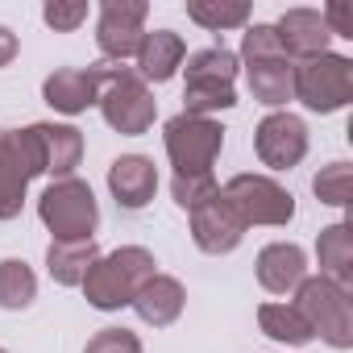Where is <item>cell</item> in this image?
<instances>
[{"mask_svg":"<svg viewBox=\"0 0 353 353\" xmlns=\"http://www.w3.org/2000/svg\"><path fill=\"white\" fill-rule=\"evenodd\" d=\"M154 274H158V262L145 245H121L96 258V266L83 279V295L96 312H121Z\"/></svg>","mask_w":353,"mask_h":353,"instance_id":"cell-1","label":"cell"},{"mask_svg":"<svg viewBox=\"0 0 353 353\" xmlns=\"http://www.w3.org/2000/svg\"><path fill=\"white\" fill-rule=\"evenodd\" d=\"M100 67V117L108 121V129L125 133V137H141L150 133L154 117H158V100L150 92V83L133 71V67H112V63H96Z\"/></svg>","mask_w":353,"mask_h":353,"instance_id":"cell-2","label":"cell"},{"mask_svg":"<svg viewBox=\"0 0 353 353\" xmlns=\"http://www.w3.org/2000/svg\"><path fill=\"white\" fill-rule=\"evenodd\" d=\"M162 141H166V158H170L174 174H212V166L225 150V125L212 117L179 112L162 125Z\"/></svg>","mask_w":353,"mask_h":353,"instance_id":"cell-3","label":"cell"},{"mask_svg":"<svg viewBox=\"0 0 353 353\" xmlns=\"http://www.w3.org/2000/svg\"><path fill=\"white\" fill-rule=\"evenodd\" d=\"M38 216L54 241H92V233L100 225V204H96L92 188L71 174V179H54L42 192Z\"/></svg>","mask_w":353,"mask_h":353,"instance_id":"cell-4","label":"cell"},{"mask_svg":"<svg viewBox=\"0 0 353 353\" xmlns=\"http://www.w3.org/2000/svg\"><path fill=\"white\" fill-rule=\"evenodd\" d=\"M295 307L312 324V332L320 341H328L332 349L353 345V299H349V291H341L324 274H312L295 287Z\"/></svg>","mask_w":353,"mask_h":353,"instance_id":"cell-5","label":"cell"},{"mask_svg":"<svg viewBox=\"0 0 353 353\" xmlns=\"http://www.w3.org/2000/svg\"><path fill=\"white\" fill-rule=\"evenodd\" d=\"M295 100L320 117L345 108L353 100V63L345 54H316L295 67Z\"/></svg>","mask_w":353,"mask_h":353,"instance_id":"cell-6","label":"cell"},{"mask_svg":"<svg viewBox=\"0 0 353 353\" xmlns=\"http://www.w3.org/2000/svg\"><path fill=\"white\" fill-rule=\"evenodd\" d=\"M221 192L237 208L245 229L250 225H291V216H295V196L283 183H274L270 174H250V170L233 174Z\"/></svg>","mask_w":353,"mask_h":353,"instance_id":"cell-7","label":"cell"},{"mask_svg":"<svg viewBox=\"0 0 353 353\" xmlns=\"http://www.w3.org/2000/svg\"><path fill=\"white\" fill-rule=\"evenodd\" d=\"M42 174L30 129H0V221H17L30 179Z\"/></svg>","mask_w":353,"mask_h":353,"instance_id":"cell-8","label":"cell"},{"mask_svg":"<svg viewBox=\"0 0 353 353\" xmlns=\"http://www.w3.org/2000/svg\"><path fill=\"white\" fill-rule=\"evenodd\" d=\"M145 0H104L100 5V21H96V46L108 63H125L129 54H137L141 38H145Z\"/></svg>","mask_w":353,"mask_h":353,"instance_id":"cell-9","label":"cell"},{"mask_svg":"<svg viewBox=\"0 0 353 353\" xmlns=\"http://www.w3.org/2000/svg\"><path fill=\"white\" fill-rule=\"evenodd\" d=\"M254 150L262 158V166L270 170H291L303 162L307 154V125L295 112H270L258 121L254 129Z\"/></svg>","mask_w":353,"mask_h":353,"instance_id":"cell-10","label":"cell"},{"mask_svg":"<svg viewBox=\"0 0 353 353\" xmlns=\"http://www.w3.org/2000/svg\"><path fill=\"white\" fill-rule=\"evenodd\" d=\"M245 237V221L237 216V208L225 200V192H216L212 200H204L200 208H192V241L221 258V254H233Z\"/></svg>","mask_w":353,"mask_h":353,"instance_id":"cell-11","label":"cell"},{"mask_svg":"<svg viewBox=\"0 0 353 353\" xmlns=\"http://www.w3.org/2000/svg\"><path fill=\"white\" fill-rule=\"evenodd\" d=\"M108 192L125 212H141L158 192V166L145 154H121L108 166Z\"/></svg>","mask_w":353,"mask_h":353,"instance_id":"cell-12","label":"cell"},{"mask_svg":"<svg viewBox=\"0 0 353 353\" xmlns=\"http://www.w3.org/2000/svg\"><path fill=\"white\" fill-rule=\"evenodd\" d=\"M42 100L63 112V117H79L100 100V67H59L54 75H46L42 83Z\"/></svg>","mask_w":353,"mask_h":353,"instance_id":"cell-13","label":"cell"},{"mask_svg":"<svg viewBox=\"0 0 353 353\" xmlns=\"http://www.w3.org/2000/svg\"><path fill=\"white\" fill-rule=\"evenodd\" d=\"M30 137H34V150H38L42 174H54V179H71V170H75L79 158H83V133H79L75 125H50V121H38V125H30Z\"/></svg>","mask_w":353,"mask_h":353,"instance_id":"cell-14","label":"cell"},{"mask_svg":"<svg viewBox=\"0 0 353 353\" xmlns=\"http://www.w3.org/2000/svg\"><path fill=\"white\" fill-rule=\"evenodd\" d=\"M274 34H279L283 54H287V59H299V63H307V59H316V54H328V42H332V34H328L320 9H287V13L279 17Z\"/></svg>","mask_w":353,"mask_h":353,"instance_id":"cell-15","label":"cell"},{"mask_svg":"<svg viewBox=\"0 0 353 353\" xmlns=\"http://www.w3.org/2000/svg\"><path fill=\"white\" fill-rule=\"evenodd\" d=\"M254 270H258V283H262L270 295H287V291H295V287L307 279V254H303L295 241H270V245L258 254Z\"/></svg>","mask_w":353,"mask_h":353,"instance_id":"cell-16","label":"cell"},{"mask_svg":"<svg viewBox=\"0 0 353 353\" xmlns=\"http://www.w3.org/2000/svg\"><path fill=\"white\" fill-rule=\"evenodd\" d=\"M137 75L145 79V83H166V79H174V71L183 67V59H188V46H183V38L174 34V30H145V38H141V46H137Z\"/></svg>","mask_w":353,"mask_h":353,"instance_id":"cell-17","label":"cell"},{"mask_svg":"<svg viewBox=\"0 0 353 353\" xmlns=\"http://www.w3.org/2000/svg\"><path fill=\"white\" fill-rule=\"evenodd\" d=\"M183 303H188V291H183V283L179 279H170V274H154L137 295H133V312L145 320V324H154V328H166V324H174L183 316Z\"/></svg>","mask_w":353,"mask_h":353,"instance_id":"cell-18","label":"cell"},{"mask_svg":"<svg viewBox=\"0 0 353 353\" xmlns=\"http://www.w3.org/2000/svg\"><path fill=\"white\" fill-rule=\"evenodd\" d=\"M245 79H250V92L258 104L283 112L291 100H295V63L291 59H270V63H250L245 67Z\"/></svg>","mask_w":353,"mask_h":353,"instance_id":"cell-19","label":"cell"},{"mask_svg":"<svg viewBox=\"0 0 353 353\" xmlns=\"http://www.w3.org/2000/svg\"><path fill=\"white\" fill-rule=\"evenodd\" d=\"M316 258H320V274H324L328 283H336L341 291L353 295V229H349L345 221L320 229V237H316Z\"/></svg>","mask_w":353,"mask_h":353,"instance_id":"cell-20","label":"cell"},{"mask_svg":"<svg viewBox=\"0 0 353 353\" xmlns=\"http://www.w3.org/2000/svg\"><path fill=\"white\" fill-rule=\"evenodd\" d=\"M96 258H100L96 237H92V241H50V250H46V270H50V279H54L59 287H83V279H88V270L96 266Z\"/></svg>","mask_w":353,"mask_h":353,"instance_id":"cell-21","label":"cell"},{"mask_svg":"<svg viewBox=\"0 0 353 353\" xmlns=\"http://www.w3.org/2000/svg\"><path fill=\"white\" fill-rule=\"evenodd\" d=\"M258 328L270 341H283V345H307V341H316L312 324L299 316L295 303H262L258 307Z\"/></svg>","mask_w":353,"mask_h":353,"instance_id":"cell-22","label":"cell"},{"mask_svg":"<svg viewBox=\"0 0 353 353\" xmlns=\"http://www.w3.org/2000/svg\"><path fill=\"white\" fill-rule=\"evenodd\" d=\"M241 71V59L225 46H208V50H196L188 54V83H221V88H233Z\"/></svg>","mask_w":353,"mask_h":353,"instance_id":"cell-23","label":"cell"},{"mask_svg":"<svg viewBox=\"0 0 353 353\" xmlns=\"http://www.w3.org/2000/svg\"><path fill=\"white\" fill-rule=\"evenodd\" d=\"M38 299V274L21 258L0 262V307L5 312H26Z\"/></svg>","mask_w":353,"mask_h":353,"instance_id":"cell-24","label":"cell"},{"mask_svg":"<svg viewBox=\"0 0 353 353\" xmlns=\"http://www.w3.org/2000/svg\"><path fill=\"white\" fill-rule=\"evenodd\" d=\"M188 17L221 34V30H241L250 21V5L245 0H188Z\"/></svg>","mask_w":353,"mask_h":353,"instance_id":"cell-25","label":"cell"},{"mask_svg":"<svg viewBox=\"0 0 353 353\" xmlns=\"http://www.w3.org/2000/svg\"><path fill=\"white\" fill-rule=\"evenodd\" d=\"M233 104H237L233 88H221V83H188L183 88V112H192V117H212Z\"/></svg>","mask_w":353,"mask_h":353,"instance_id":"cell-26","label":"cell"},{"mask_svg":"<svg viewBox=\"0 0 353 353\" xmlns=\"http://www.w3.org/2000/svg\"><path fill=\"white\" fill-rule=\"evenodd\" d=\"M349 162H328V166H320V174L312 179V192H316V200L320 204H328V208H349Z\"/></svg>","mask_w":353,"mask_h":353,"instance_id":"cell-27","label":"cell"},{"mask_svg":"<svg viewBox=\"0 0 353 353\" xmlns=\"http://www.w3.org/2000/svg\"><path fill=\"white\" fill-rule=\"evenodd\" d=\"M216 192H221L216 174H174V179H170V196H174V204H179L183 212L200 208V204L212 200Z\"/></svg>","mask_w":353,"mask_h":353,"instance_id":"cell-28","label":"cell"},{"mask_svg":"<svg viewBox=\"0 0 353 353\" xmlns=\"http://www.w3.org/2000/svg\"><path fill=\"white\" fill-rule=\"evenodd\" d=\"M241 59L245 63H270V59H287L283 46H279V34L274 26H250L241 34Z\"/></svg>","mask_w":353,"mask_h":353,"instance_id":"cell-29","label":"cell"},{"mask_svg":"<svg viewBox=\"0 0 353 353\" xmlns=\"http://www.w3.org/2000/svg\"><path fill=\"white\" fill-rule=\"evenodd\" d=\"M88 13H92L88 0H50V5L42 9V21L54 34H71V30H79L88 21Z\"/></svg>","mask_w":353,"mask_h":353,"instance_id":"cell-30","label":"cell"},{"mask_svg":"<svg viewBox=\"0 0 353 353\" xmlns=\"http://www.w3.org/2000/svg\"><path fill=\"white\" fill-rule=\"evenodd\" d=\"M83 353H141V341L129 328H100L88 336Z\"/></svg>","mask_w":353,"mask_h":353,"instance_id":"cell-31","label":"cell"},{"mask_svg":"<svg viewBox=\"0 0 353 353\" xmlns=\"http://www.w3.org/2000/svg\"><path fill=\"white\" fill-rule=\"evenodd\" d=\"M324 26H328L332 38H353V13L345 5H328L324 9Z\"/></svg>","mask_w":353,"mask_h":353,"instance_id":"cell-32","label":"cell"},{"mask_svg":"<svg viewBox=\"0 0 353 353\" xmlns=\"http://www.w3.org/2000/svg\"><path fill=\"white\" fill-rule=\"evenodd\" d=\"M17 59V34L9 26H0V67H9Z\"/></svg>","mask_w":353,"mask_h":353,"instance_id":"cell-33","label":"cell"},{"mask_svg":"<svg viewBox=\"0 0 353 353\" xmlns=\"http://www.w3.org/2000/svg\"><path fill=\"white\" fill-rule=\"evenodd\" d=\"M0 353H9V349H0Z\"/></svg>","mask_w":353,"mask_h":353,"instance_id":"cell-34","label":"cell"}]
</instances>
